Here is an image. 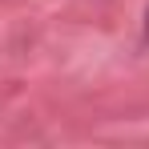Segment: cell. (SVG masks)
<instances>
[{
  "mask_svg": "<svg viewBox=\"0 0 149 149\" xmlns=\"http://www.w3.org/2000/svg\"><path fill=\"white\" fill-rule=\"evenodd\" d=\"M145 40H149V8H145Z\"/></svg>",
  "mask_w": 149,
  "mask_h": 149,
  "instance_id": "obj_1",
  "label": "cell"
}]
</instances>
